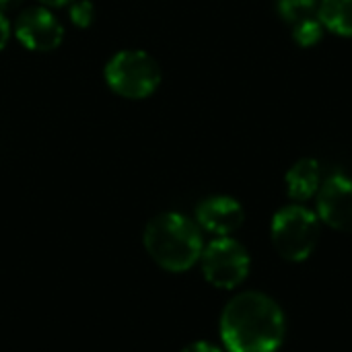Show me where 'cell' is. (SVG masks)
Returning <instances> with one entry per match:
<instances>
[{
	"mask_svg": "<svg viewBox=\"0 0 352 352\" xmlns=\"http://www.w3.org/2000/svg\"><path fill=\"white\" fill-rule=\"evenodd\" d=\"M285 334L280 305L258 291L235 295L221 314V338L227 352H276Z\"/></svg>",
	"mask_w": 352,
	"mask_h": 352,
	"instance_id": "obj_1",
	"label": "cell"
},
{
	"mask_svg": "<svg viewBox=\"0 0 352 352\" xmlns=\"http://www.w3.org/2000/svg\"><path fill=\"white\" fill-rule=\"evenodd\" d=\"M142 243L151 260L167 272H186L202 256L200 227L179 212H161L148 221Z\"/></svg>",
	"mask_w": 352,
	"mask_h": 352,
	"instance_id": "obj_2",
	"label": "cell"
},
{
	"mask_svg": "<svg viewBox=\"0 0 352 352\" xmlns=\"http://www.w3.org/2000/svg\"><path fill=\"white\" fill-rule=\"evenodd\" d=\"M103 78L124 99H146L161 85V66L142 50H122L107 60Z\"/></svg>",
	"mask_w": 352,
	"mask_h": 352,
	"instance_id": "obj_3",
	"label": "cell"
},
{
	"mask_svg": "<svg viewBox=\"0 0 352 352\" xmlns=\"http://www.w3.org/2000/svg\"><path fill=\"white\" fill-rule=\"evenodd\" d=\"M270 235L272 245L280 258L289 262H303L318 248L320 219L309 208L301 204H291L280 208L272 217Z\"/></svg>",
	"mask_w": 352,
	"mask_h": 352,
	"instance_id": "obj_4",
	"label": "cell"
},
{
	"mask_svg": "<svg viewBox=\"0 0 352 352\" xmlns=\"http://www.w3.org/2000/svg\"><path fill=\"white\" fill-rule=\"evenodd\" d=\"M202 274L204 278L223 291H231L239 287L250 274V254L248 250L231 239V237H217L212 239L200 256Z\"/></svg>",
	"mask_w": 352,
	"mask_h": 352,
	"instance_id": "obj_5",
	"label": "cell"
},
{
	"mask_svg": "<svg viewBox=\"0 0 352 352\" xmlns=\"http://www.w3.org/2000/svg\"><path fill=\"white\" fill-rule=\"evenodd\" d=\"M14 35L31 52H52L64 41V27L47 6H31L19 14Z\"/></svg>",
	"mask_w": 352,
	"mask_h": 352,
	"instance_id": "obj_6",
	"label": "cell"
},
{
	"mask_svg": "<svg viewBox=\"0 0 352 352\" xmlns=\"http://www.w3.org/2000/svg\"><path fill=\"white\" fill-rule=\"evenodd\" d=\"M318 219L330 229L352 233V179L334 175L318 192Z\"/></svg>",
	"mask_w": 352,
	"mask_h": 352,
	"instance_id": "obj_7",
	"label": "cell"
},
{
	"mask_svg": "<svg viewBox=\"0 0 352 352\" xmlns=\"http://www.w3.org/2000/svg\"><path fill=\"white\" fill-rule=\"evenodd\" d=\"M245 221L243 206L231 196H210L196 208V223L217 237H229Z\"/></svg>",
	"mask_w": 352,
	"mask_h": 352,
	"instance_id": "obj_8",
	"label": "cell"
},
{
	"mask_svg": "<svg viewBox=\"0 0 352 352\" xmlns=\"http://www.w3.org/2000/svg\"><path fill=\"white\" fill-rule=\"evenodd\" d=\"M287 192L293 200L305 202L314 196H318L322 188V169L316 159H299L289 171H287Z\"/></svg>",
	"mask_w": 352,
	"mask_h": 352,
	"instance_id": "obj_9",
	"label": "cell"
},
{
	"mask_svg": "<svg viewBox=\"0 0 352 352\" xmlns=\"http://www.w3.org/2000/svg\"><path fill=\"white\" fill-rule=\"evenodd\" d=\"M318 16L324 29L340 37H352V0H322Z\"/></svg>",
	"mask_w": 352,
	"mask_h": 352,
	"instance_id": "obj_10",
	"label": "cell"
},
{
	"mask_svg": "<svg viewBox=\"0 0 352 352\" xmlns=\"http://www.w3.org/2000/svg\"><path fill=\"white\" fill-rule=\"evenodd\" d=\"M276 10L283 16V21L297 25L301 21L314 19L316 12H320L318 0H276Z\"/></svg>",
	"mask_w": 352,
	"mask_h": 352,
	"instance_id": "obj_11",
	"label": "cell"
},
{
	"mask_svg": "<svg viewBox=\"0 0 352 352\" xmlns=\"http://www.w3.org/2000/svg\"><path fill=\"white\" fill-rule=\"evenodd\" d=\"M324 37V25L320 19H307L301 21L297 25H293V39L297 41V45L301 47H311L318 45Z\"/></svg>",
	"mask_w": 352,
	"mask_h": 352,
	"instance_id": "obj_12",
	"label": "cell"
},
{
	"mask_svg": "<svg viewBox=\"0 0 352 352\" xmlns=\"http://www.w3.org/2000/svg\"><path fill=\"white\" fill-rule=\"evenodd\" d=\"M68 14L72 25H76L78 29H87L95 19V4L91 0H74L70 2Z\"/></svg>",
	"mask_w": 352,
	"mask_h": 352,
	"instance_id": "obj_13",
	"label": "cell"
},
{
	"mask_svg": "<svg viewBox=\"0 0 352 352\" xmlns=\"http://www.w3.org/2000/svg\"><path fill=\"white\" fill-rule=\"evenodd\" d=\"M182 352H223L217 344H212V342H206V340H198V342H192V344H188L186 349Z\"/></svg>",
	"mask_w": 352,
	"mask_h": 352,
	"instance_id": "obj_14",
	"label": "cell"
},
{
	"mask_svg": "<svg viewBox=\"0 0 352 352\" xmlns=\"http://www.w3.org/2000/svg\"><path fill=\"white\" fill-rule=\"evenodd\" d=\"M8 37H10V23H8V19L0 12V52H2L4 45L8 43Z\"/></svg>",
	"mask_w": 352,
	"mask_h": 352,
	"instance_id": "obj_15",
	"label": "cell"
},
{
	"mask_svg": "<svg viewBox=\"0 0 352 352\" xmlns=\"http://www.w3.org/2000/svg\"><path fill=\"white\" fill-rule=\"evenodd\" d=\"M43 6H47V8H60V6H66V4H70V2H74V0H39Z\"/></svg>",
	"mask_w": 352,
	"mask_h": 352,
	"instance_id": "obj_16",
	"label": "cell"
},
{
	"mask_svg": "<svg viewBox=\"0 0 352 352\" xmlns=\"http://www.w3.org/2000/svg\"><path fill=\"white\" fill-rule=\"evenodd\" d=\"M23 0H0V12L2 10H8V8H14L16 4H21Z\"/></svg>",
	"mask_w": 352,
	"mask_h": 352,
	"instance_id": "obj_17",
	"label": "cell"
}]
</instances>
